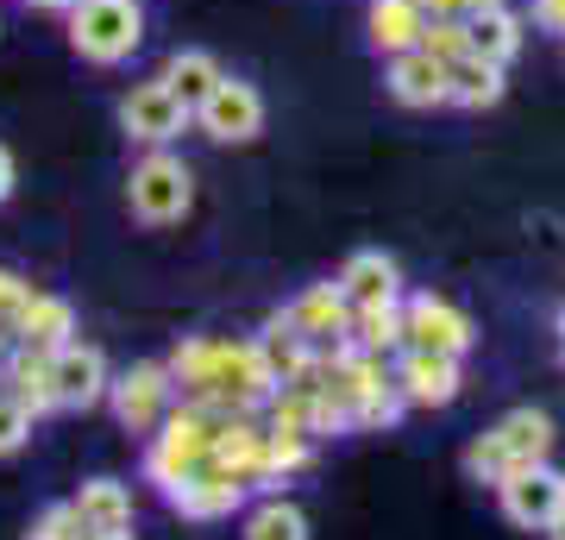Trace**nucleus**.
<instances>
[{
	"instance_id": "16",
	"label": "nucleus",
	"mask_w": 565,
	"mask_h": 540,
	"mask_svg": "<svg viewBox=\"0 0 565 540\" xmlns=\"http://www.w3.org/2000/svg\"><path fill=\"white\" fill-rule=\"evenodd\" d=\"M0 383H7V396L20 402L32 421L44 415H63L57 409V383H51V352H32V346H13L7 359H0Z\"/></svg>"
},
{
	"instance_id": "29",
	"label": "nucleus",
	"mask_w": 565,
	"mask_h": 540,
	"mask_svg": "<svg viewBox=\"0 0 565 540\" xmlns=\"http://www.w3.org/2000/svg\"><path fill=\"white\" fill-rule=\"evenodd\" d=\"M25 296H32V283H25L20 271H7V264H0V327H13V315L25 308Z\"/></svg>"
},
{
	"instance_id": "5",
	"label": "nucleus",
	"mask_w": 565,
	"mask_h": 540,
	"mask_svg": "<svg viewBox=\"0 0 565 540\" xmlns=\"http://www.w3.org/2000/svg\"><path fill=\"white\" fill-rule=\"evenodd\" d=\"M126 208L139 226H177L189 208H195V170L170 151V145H151L132 177H126Z\"/></svg>"
},
{
	"instance_id": "12",
	"label": "nucleus",
	"mask_w": 565,
	"mask_h": 540,
	"mask_svg": "<svg viewBox=\"0 0 565 540\" xmlns=\"http://www.w3.org/2000/svg\"><path fill=\"white\" fill-rule=\"evenodd\" d=\"M282 327L296 333V340H308L315 352H327V346H345V327H352V301H345L340 283H308L302 296L289 301V308H277Z\"/></svg>"
},
{
	"instance_id": "32",
	"label": "nucleus",
	"mask_w": 565,
	"mask_h": 540,
	"mask_svg": "<svg viewBox=\"0 0 565 540\" xmlns=\"http://www.w3.org/2000/svg\"><path fill=\"white\" fill-rule=\"evenodd\" d=\"M427 20H446V13H465V0H422Z\"/></svg>"
},
{
	"instance_id": "14",
	"label": "nucleus",
	"mask_w": 565,
	"mask_h": 540,
	"mask_svg": "<svg viewBox=\"0 0 565 540\" xmlns=\"http://www.w3.org/2000/svg\"><path fill=\"white\" fill-rule=\"evenodd\" d=\"M396 390H403L408 409H446V402H459V390H465L459 359L403 346V359H396Z\"/></svg>"
},
{
	"instance_id": "35",
	"label": "nucleus",
	"mask_w": 565,
	"mask_h": 540,
	"mask_svg": "<svg viewBox=\"0 0 565 540\" xmlns=\"http://www.w3.org/2000/svg\"><path fill=\"white\" fill-rule=\"evenodd\" d=\"M546 534H553V540H565V509L553 516V528H546Z\"/></svg>"
},
{
	"instance_id": "24",
	"label": "nucleus",
	"mask_w": 565,
	"mask_h": 540,
	"mask_svg": "<svg viewBox=\"0 0 565 540\" xmlns=\"http://www.w3.org/2000/svg\"><path fill=\"white\" fill-rule=\"evenodd\" d=\"M471 57H490V63H515L522 57V13H509V7H497V13H484V20H471Z\"/></svg>"
},
{
	"instance_id": "31",
	"label": "nucleus",
	"mask_w": 565,
	"mask_h": 540,
	"mask_svg": "<svg viewBox=\"0 0 565 540\" xmlns=\"http://www.w3.org/2000/svg\"><path fill=\"white\" fill-rule=\"evenodd\" d=\"M13 182H20V163H13V151L0 145V201L13 195Z\"/></svg>"
},
{
	"instance_id": "33",
	"label": "nucleus",
	"mask_w": 565,
	"mask_h": 540,
	"mask_svg": "<svg viewBox=\"0 0 565 540\" xmlns=\"http://www.w3.org/2000/svg\"><path fill=\"white\" fill-rule=\"evenodd\" d=\"M497 7H509V0H465V20H484V13H497Z\"/></svg>"
},
{
	"instance_id": "6",
	"label": "nucleus",
	"mask_w": 565,
	"mask_h": 540,
	"mask_svg": "<svg viewBox=\"0 0 565 540\" xmlns=\"http://www.w3.org/2000/svg\"><path fill=\"white\" fill-rule=\"evenodd\" d=\"M189 126H195V107H189L163 76H145L120 95V133L132 145H145V151H151V145H177Z\"/></svg>"
},
{
	"instance_id": "20",
	"label": "nucleus",
	"mask_w": 565,
	"mask_h": 540,
	"mask_svg": "<svg viewBox=\"0 0 565 540\" xmlns=\"http://www.w3.org/2000/svg\"><path fill=\"white\" fill-rule=\"evenodd\" d=\"M422 0H371L364 7V32H371V51L377 57H403V51H415L422 44Z\"/></svg>"
},
{
	"instance_id": "30",
	"label": "nucleus",
	"mask_w": 565,
	"mask_h": 540,
	"mask_svg": "<svg viewBox=\"0 0 565 540\" xmlns=\"http://www.w3.org/2000/svg\"><path fill=\"white\" fill-rule=\"evenodd\" d=\"M534 25L553 32V39H565V0H534Z\"/></svg>"
},
{
	"instance_id": "3",
	"label": "nucleus",
	"mask_w": 565,
	"mask_h": 540,
	"mask_svg": "<svg viewBox=\"0 0 565 540\" xmlns=\"http://www.w3.org/2000/svg\"><path fill=\"white\" fill-rule=\"evenodd\" d=\"M553 441H559V427H553L546 409H509L497 427H484L478 441L465 446V472L478 484H503L515 472H527V465H546Z\"/></svg>"
},
{
	"instance_id": "21",
	"label": "nucleus",
	"mask_w": 565,
	"mask_h": 540,
	"mask_svg": "<svg viewBox=\"0 0 565 540\" xmlns=\"http://www.w3.org/2000/svg\"><path fill=\"white\" fill-rule=\"evenodd\" d=\"M345 346L359 352H403V301H364L352 308V327H345Z\"/></svg>"
},
{
	"instance_id": "22",
	"label": "nucleus",
	"mask_w": 565,
	"mask_h": 540,
	"mask_svg": "<svg viewBox=\"0 0 565 540\" xmlns=\"http://www.w3.org/2000/svg\"><path fill=\"white\" fill-rule=\"evenodd\" d=\"M446 76H452V107H471V114H478V107H497L503 88H509L503 63H490V57H459Z\"/></svg>"
},
{
	"instance_id": "34",
	"label": "nucleus",
	"mask_w": 565,
	"mask_h": 540,
	"mask_svg": "<svg viewBox=\"0 0 565 540\" xmlns=\"http://www.w3.org/2000/svg\"><path fill=\"white\" fill-rule=\"evenodd\" d=\"M25 7H32V13H70L76 0H25Z\"/></svg>"
},
{
	"instance_id": "13",
	"label": "nucleus",
	"mask_w": 565,
	"mask_h": 540,
	"mask_svg": "<svg viewBox=\"0 0 565 540\" xmlns=\"http://www.w3.org/2000/svg\"><path fill=\"white\" fill-rule=\"evenodd\" d=\"M497 497H503V516L515 521V528L546 534L553 516L565 509V472H553V465H527V472H515V478L497 484Z\"/></svg>"
},
{
	"instance_id": "11",
	"label": "nucleus",
	"mask_w": 565,
	"mask_h": 540,
	"mask_svg": "<svg viewBox=\"0 0 565 540\" xmlns=\"http://www.w3.org/2000/svg\"><path fill=\"white\" fill-rule=\"evenodd\" d=\"M245 497H252V484L233 478V472L214 465V459H207L202 472H189L177 490H163V502H170L182 521H233L245 509Z\"/></svg>"
},
{
	"instance_id": "10",
	"label": "nucleus",
	"mask_w": 565,
	"mask_h": 540,
	"mask_svg": "<svg viewBox=\"0 0 565 540\" xmlns=\"http://www.w3.org/2000/svg\"><path fill=\"white\" fill-rule=\"evenodd\" d=\"M51 383H57V409L63 415H88L95 402H107V383H114V371H107V352L88 340H70L51 352Z\"/></svg>"
},
{
	"instance_id": "7",
	"label": "nucleus",
	"mask_w": 565,
	"mask_h": 540,
	"mask_svg": "<svg viewBox=\"0 0 565 540\" xmlns=\"http://www.w3.org/2000/svg\"><path fill=\"white\" fill-rule=\"evenodd\" d=\"M107 409L120 421L126 434H158V421L177 409V378L163 359H139L126 364L120 378L107 383Z\"/></svg>"
},
{
	"instance_id": "2",
	"label": "nucleus",
	"mask_w": 565,
	"mask_h": 540,
	"mask_svg": "<svg viewBox=\"0 0 565 540\" xmlns=\"http://www.w3.org/2000/svg\"><path fill=\"white\" fill-rule=\"evenodd\" d=\"M226 409H207V402H182L158 421V434H145V484L158 490H177L189 472H202L214 459V434H221Z\"/></svg>"
},
{
	"instance_id": "4",
	"label": "nucleus",
	"mask_w": 565,
	"mask_h": 540,
	"mask_svg": "<svg viewBox=\"0 0 565 540\" xmlns=\"http://www.w3.org/2000/svg\"><path fill=\"white\" fill-rule=\"evenodd\" d=\"M63 25H70V51H76L82 63H102V70L126 63L145 44V7L139 0H76V7L63 13Z\"/></svg>"
},
{
	"instance_id": "8",
	"label": "nucleus",
	"mask_w": 565,
	"mask_h": 540,
	"mask_svg": "<svg viewBox=\"0 0 565 540\" xmlns=\"http://www.w3.org/2000/svg\"><path fill=\"white\" fill-rule=\"evenodd\" d=\"M403 346H422V352H446V359H465L471 346H478V327L465 315L459 301L434 296H403Z\"/></svg>"
},
{
	"instance_id": "15",
	"label": "nucleus",
	"mask_w": 565,
	"mask_h": 540,
	"mask_svg": "<svg viewBox=\"0 0 565 540\" xmlns=\"http://www.w3.org/2000/svg\"><path fill=\"white\" fill-rule=\"evenodd\" d=\"M384 88H390L396 107H446V100H452V76H446V63L427 57L422 44L403 51V57H390Z\"/></svg>"
},
{
	"instance_id": "9",
	"label": "nucleus",
	"mask_w": 565,
	"mask_h": 540,
	"mask_svg": "<svg viewBox=\"0 0 565 540\" xmlns=\"http://www.w3.org/2000/svg\"><path fill=\"white\" fill-rule=\"evenodd\" d=\"M195 126H202L214 145H252L264 133V95L245 76H221L195 100Z\"/></svg>"
},
{
	"instance_id": "18",
	"label": "nucleus",
	"mask_w": 565,
	"mask_h": 540,
	"mask_svg": "<svg viewBox=\"0 0 565 540\" xmlns=\"http://www.w3.org/2000/svg\"><path fill=\"white\" fill-rule=\"evenodd\" d=\"M70 502H76V516H82V528H88V534L132 540V516H139V502H132V490H126L120 478H88Z\"/></svg>"
},
{
	"instance_id": "1",
	"label": "nucleus",
	"mask_w": 565,
	"mask_h": 540,
	"mask_svg": "<svg viewBox=\"0 0 565 540\" xmlns=\"http://www.w3.org/2000/svg\"><path fill=\"white\" fill-rule=\"evenodd\" d=\"M163 364H170L182 402H207V409H226V415H258L264 402L277 396V378H270L258 340L195 333V340H182Z\"/></svg>"
},
{
	"instance_id": "28",
	"label": "nucleus",
	"mask_w": 565,
	"mask_h": 540,
	"mask_svg": "<svg viewBox=\"0 0 565 540\" xmlns=\"http://www.w3.org/2000/svg\"><path fill=\"white\" fill-rule=\"evenodd\" d=\"M32 427H39V421H32V415L20 409V402L0 390V459H13V453H20L25 441H32Z\"/></svg>"
},
{
	"instance_id": "23",
	"label": "nucleus",
	"mask_w": 565,
	"mask_h": 540,
	"mask_svg": "<svg viewBox=\"0 0 565 540\" xmlns=\"http://www.w3.org/2000/svg\"><path fill=\"white\" fill-rule=\"evenodd\" d=\"M158 76L170 82V88H177V95L189 100V107H195V100H202L207 88H214V82L226 76V70L214 63V51H202V44H182V51H170V63H163Z\"/></svg>"
},
{
	"instance_id": "36",
	"label": "nucleus",
	"mask_w": 565,
	"mask_h": 540,
	"mask_svg": "<svg viewBox=\"0 0 565 540\" xmlns=\"http://www.w3.org/2000/svg\"><path fill=\"white\" fill-rule=\"evenodd\" d=\"M559 352H565V315H559Z\"/></svg>"
},
{
	"instance_id": "19",
	"label": "nucleus",
	"mask_w": 565,
	"mask_h": 540,
	"mask_svg": "<svg viewBox=\"0 0 565 540\" xmlns=\"http://www.w3.org/2000/svg\"><path fill=\"white\" fill-rule=\"evenodd\" d=\"M333 283L345 289L352 308H364V301H403V264L390 258V252H352Z\"/></svg>"
},
{
	"instance_id": "17",
	"label": "nucleus",
	"mask_w": 565,
	"mask_h": 540,
	"mask_svg": "<svg viewBox=\"0 0 565 540\" xmlns=\"http://www.w3.org/2000/svg\"><path fill=\"white\" fill-rule=\"evenodd\" d=\"M76 340V308L70 296H51V289H32L25 308L13 315V346H32V352H57V346Z\"/></svg>"
},
{
	"instance_id": "27",
	"label": "nucleus",
	"mask_w": 565,
	"mask_h": 540,
	"mask_svg": "<svg viewBox=\"0 0 565 540\" xmlns=\"http://www.w3.org/2000/svg\"><path fill=\"white\" fill-rule=\"evenodd\" d=\"M88 528H82L76 502H44L39 516H32V528H25V540H82Z\"/></svg>"
},
{
	"instance_id": "26",
	"label": "nucleus",
	"mask_w": 565,
	"mask_h": 540,
	"mask_svg": "<svg viewBox=\"0 0 565 540\" xmlns=\"http://www.w3.org/2000/svg\"><path fill=\"white\" fill-rule=\"evenodd\" d=\"M422 51H427V57H440L446 70H452L459 57H471V20H465V13L427 20V25H422Z\"/></svg>"
},
{
	"instance_id": "25",
	"label": "nucleus",
	"mask_w": 565,
	"mask_h": 540,
	"mask_svg": "<svg viewBox=\"0 0 565 540\" xmlns=\"http://www.w3.org/2000/svg\"><path fill=\"white\" fill-rule=\"evenodd\" d=\"M245 540H308V516L289 497H277V490H270V497L245 516Z\"/></svg>"
}]
</instances>
